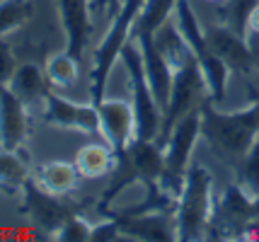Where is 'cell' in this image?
Here are the masks:
<instances>
[{"label":"cell","instance_id":"obj_29","mask_svg":"<svg viewBox=\"0 0 259 242\" xmlns=\"http://www.w3.org/2000/svg\"><path fill=\"white\" fill-rule=\"evenodd\" d=\"M206 3H223V0H206Z\"/></svg>","mask_w":259,"mask_h":242},{"label":"cell","instance_id":"obj_17","mask_svg":"<svg viewBox=\"0 0 259 242\" xmlns=\"http://www.w3.org/2000/svg\"><path fill=\"white\" fill-rule=\"evenodd\" d=\"M36 184L51 191V194L66 196L70 194L80 182V172L75 167V162H66V160H51L44 162L39 170H36Z\"/></svg>","mask_w":259,"mask_h":242},{"label":"cell","instance_id":"obj_15","mask_svg":"<svg viewBox=\"0 0 259 242\" xmlns=\"http://www.w3.org/2000/svg\"><path fill=\"white\" fill-rule=\"evenodd\" d=\"M10 87L12 92L17 94L27 107H32L36 102H44V97L49 90V78H46V70H41L36 63H22L17 66L15 75L10 78Z\"/></svg>","mask_w":259,"mask_h":242},{"label":"cell","instance_id":"obj_28","mask_svg":"<svg viewBox=\"0 0 259 242\" xmlns=\"http://www.w3.org/2000/svg\"><path fill=\"white\" fill-rule=\"evenodd\" d=\"M252 220H259V194L252 196Z\"/></svg>","mask_w":259,"mask_h":242},{"label":"cell","instance_id":"obj_7","mask_svg":"<svg viewBox=\"0 0 259 242\" xmlns=\"http://www.w3.org/2000/svg\"><path fill=\"white\" fill-rule=\"evenodd\" d=\"M22 194H24V213L32 218V223L39 230L54 232L66 223L68 218L78 216V208L68 201H61L58 194H51L36 184V179H27L22 184Z\"/></svg>","mask_w":259,"mask_h":242},{"label":"cell","instance_id":"obj_1","mask_svg":"<svg viewBox=\"0 0 259 242\" xmlns=\"http://www.w3.org/2000/svg\"><path fill=\"white\" fill-rule=\"evenodd\" d=\"M201 136L223 160L240 162L259 138V104L245 112L221 114L206 100L201 104Z\"/></svg>","mask_w":259,"mask_h":242},{"label":"cell","instance_id":"obj_13","mask_svg":"<svg viewBox=\"0 0 259 242\" xmlns=\"http://www.w3.org/2000/svg\"><path fill=\"white\" fill-rule=\"evenodd\" d=\"M206 39H208V46L215 56L221 58L230 70H237V73H247L254 63V54L252 49L247 46V39L242 34H237L235 29L230 27H215L211 32H206Z\"/></svg>","mask_w":259,"mask_h":242},{"label":"cell","instance_id":"obj_14","mask_svg":"<svg viewBox=\"0 0 259 242\" xmlns=\"http://www.w3.org/2000/svg\"><path fill=\"white\" fill-rule=\"evenodd\" d=\"M121 235L138 240H177L175 213H141V216H119L116 218Z\"/></svg>","mask_w":259,"mask_h":242},{"label":"cell","instance_id":"obj_27","mask_svg":"<svg viewBox=\"0 0 259 242\" xmlns=\"http://www.w3.org/2000/svg\"><path fill=\"white\" fill-rule=\"evenodd\" d=\"M245 36H259V3L252 5V10L247 12V20H245Z\"/></svg>","mask_w":259,"mask_h":242},{"label":"cell","instance_id":"obj_2","mask_svg":"<svg viewBox=\"0 0 259 242\" xmlns=\"http://www.w3.org/2000/svg\"><path fill=\"white\" fill-rule=\"evenodd\" d=\"M213 223V177L203 165H189L175 208L177 240H201Z\"/></svg>","mask_w":259,"mask_h":242},{"label":"cell","instance_id":"obj_5","mask_svg":"<svg viewBox=\"0 0 259 242\" xmlns=\"http://www.w3.org/2000/svg\"><path fill=\"white\" fill-rule=\"evenodd\" d=\"M199 136H201V107L189 112L187 116H182L177 126L172 128V133L167 136V143L162 146L165 170L160 177V186L175 199H180L182 194L184 177H187V170L192 165V153Z\"/></svg>","mask_w":259,"mask_h":242},{"label":"cell","instance_id":"obj_10","mask_svg":"<svg viewBox=\"0 0 259 242\" xmlns=\"http://www.w3.org/2000/svg\"><path fill=\"white\" fill-rule=\"evenodd\" d=\"M29 131L27 104L12 92L10 87L0 90V148L20 150Z\"/></svg>","mask_w":259,"mask_h":242},{"label":"cell","instance_id":"obj_12","mask_svg":"<svg viewBox=\"0 0 259 242\" xmlns=\"http://www.w3.org/2000/svg\"><path fill=\"white\" fill-rule=\"evenodd\" d=\"M61 24L68 39V49L75 58H82L85 44L92 32V10L90 0H56Z\"/></svg>","mask_w":259,"mask_h":242},{"label":"cell","instance_id":"obj_4","mask_svg":"<svg viewBox=\"0 0 259 242\" xmlns=\"http://www.w3.org/2000/svg\"><path fill=\"white\" fill-rule=\"evenodd\" d=\"M121 63L128 75V85H131V102H134L136 112V138L143 140H155L162 126V107L158 104L153 87L148 82L146 66H143V56L138 41L134 36L128 39L121 49Z\"/></svg>","mask_w":259,"mask_h":242},{"label":"cell","instance_id":"obj_18","mask_svg":"<svg viewBox=\"0 0 259 242\" xmlns=\"http://www.w3.org/2000/svg\"><path fill=\"white\" fill-rule=\"evenodd\" d=\"M155 44H158L160 54L167 58V63L172 66V70H180L189 58H194L189 44L184 41L180 27L175 22V17H169L165 24H160L155 32Z\"/></svg>","mask_w":259,"mask_h":242},{"label":"cell","instance_id":"obj_3","mask_svg":"<svg viewBox=\"0 0 259 242\" xmlns=\"http://www.w3.org/2000/svg\"><path fill=\"white\" fill-rule=\"evenodd\" d=\"M146 0H121V8L114 15L109 32L104 34L100 41V46L95 51V66H92L90 75V102L100 104L104 100V90H107V80L112 73L114 63L121 56L124 44L134 36V24L138 20V15L143 10Z\"/></svg>","mask_w":259,"mask_h":242},{"label":"cell","instance_id":"obj_9","mask_svg":"<svg viewBox=\"0 0 259 242\" xmlns=\"http://www.w3.org/2000/svg\"><path fill=\"white\" fill-rule=\"evenodd\" d=\"M44 121L58 128H73L82 133H100V109L97 104L70 102L61 94L49 92L44 97Z\"/></svg>","mask_w":259,"mask_h":242},{"label":"cell","instance_id":"obj_19","mask_svg":"<svg viewBox=\"0 0 259 242\" xmlns=\"http://www.w3.org/2000/svg\"><path fill=\"white\" fill-rule=\"evenodd\" d=\"M80 58H75L70 51H61V54H54V56L46 61V78L51 85L56 87H70L78 82L80 68H78Z\"/></svg>","mask_w":259,"mask_h":242},{"label":"cell","instance_id":"obj_21","mask_svg":"<svg viewBox=\"0 0 259 242\" xmlns=\"http://www.w3.org/2000/svg\"><path fill=\"white\" fill-rule=\"evenodd\" d=\"M32 0H0V39L22 27L27 20H32Z\"/></svg>","mask_w":259,"mask_h":242},{"label":"cell","instance_id":"obj_11","mask_svg":"<svg viewBox=\"0 0 259 242\" xmlns=\"http://www.w3.org/2000/svg\"><path fill=\"white\" fill-rule=\"evenodd\" d=\"M119 160L128 165V174L138 182H160L165 170V150L158 140L134 138Z\"/></svg>","mask_w":259,"mask_h":242},{"label":"cell","instance_id":"obj_8","mask_svg":"<svg viewBox=\"0 0 259 242\" xmlns=\"http://www.w3.org/2000/svg\"><path fill=\"white\" fill-rule=\"evenodd\" d=\"M100 109V133L104 140L116 150L121 158L128 148V143L136 138V112L131 100H102Z\"/></svg>","mask_w":259,"mask_h":242},{"label":"cell","instance_id":"obj_16","mask_svg":"<svg viewBox=\"0 0 259 242\" xmlns=\"http://www.w3.org/2000/svg\"><path fill=\"white\" fill-rule=\"evenodd\" d=\"M116 150L107 143H88L75 153V167L82 179H97V177H104L109 174L116 167Z\"/></svg>","mask_w":259,"mask_h":242},{"label":"cell","instance_id":"obj_22","mask_svg":"<svg viewBox=\"0 0 259 242\" xmlns=\"http://www.w3.org/2000/svg\"><path fill=\"white\" fill-rule=\"evenodd\" d=\"M237 184L242 186L249 196L259 194V138L247 150V155L240 160L237 167Z\"/></svg>","mask_w":259,"mask_h":242},{"label":"cell","instance_id":"obj_26","mask_svg":"<svg viewBox=\"0 0 259 242\" xmlns=\"http://www.w3.org/2000/svg\"><path fill=\"white\" fill-rule=\"evenodd\" d=\"M121 8V0H90L92 15H107V20L112 22L114 15Z\"/></svg>","mask_w":259,"mask_h":242},{"label":"cell","instance_id":"obj_24","mask_svg":"<svg viewBox=\"0 0 259 242\" xmlns=\"http://www.w3.org/2000/svg\"><path fill=\"white\" fill-rule=\"evenodd\" d=\"M17 70V61H15V54H12L10 44L5 41V36L0 39V90L10 85V78Z\"/></svg>","mask_w":259,"mask_h":242},{"label":"cell","instance_id":"obj_20","mask_svg":"<svg viewBox=\"0 0 259 242\" xmlns=\"http://www.w3.org/2000/svg\"><path fill=\"white\" fill-rule=\"evenodd\" d=\"M29 179L27 162L17 155V150L0 148V186L3 189H22V184Z\"/></svg>","mask_w":259,"mask_h":242},{"label":"cell","instance_id":"obj_23","mask_svg":"<svg viewBox=\"0 0 259 242\" xmlns=\"http://www.w3.org/2000/svg\"><path fill=\"white\" fill-rule=\"evenodd\" d=\"M90 225L88 220L80 218V216H73L68 218L56 232H54V240L58 242H88L90 240Z\"/></svg>","mask_w":259,"mask_h":242},{"label":"cell","instance_id":"obj_25","mask_svg":"<svg viewBox=\"0 0 259 242\" xmlns=\"http://www.w3.org/2000/svg\"><path fill=\"white\" fill-rule=\"evenodd\" d=\"M119 235H121V228H119L116 218H112V220H102V223H97V225H92V230H90V242L116 240Z\"/></svg>","mask_w":259,"mask_h":242},{"label":"cell","instance_id":"obj_6","mask_svg":"<svg viewBox=\"0 0 259 242\" xmlns=\"http://www.w3.org/2000/svg\"><path fill=\"white\" fill-rule=\"evenodd\" d=\"M206 100H211V94H208V85H206V78H203V70L196 58H189L180 70H175L169 102L165 107V112H162V126H160V133L155 138L158 146H165L172 128L177 126V121L182 116H187L189 112L199 109Z\"/></svg>","mask_w":259,"mask_h":242}]
</instances>
